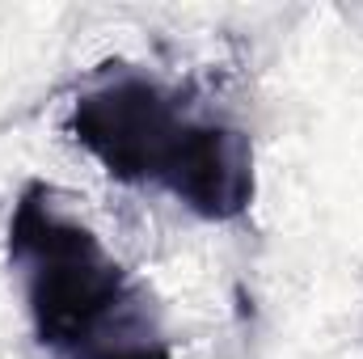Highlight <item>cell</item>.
I'll use <instances>...</instances> for the list:
<instances>
[{
  "instance_id": "cell-3",
  "label": "cell",
  "mask_w": 363,
  "mask_h": 359,
  "mask_svg": "<svg viewBox=\"0 0 363 359\" xmlns=\"http://www.w3.org/2000/svg\"><path fill=\"white\" fill-rule=\"evenodd\" d=\"M161 182L203 220H237L254 203V148L250 136L220 123L182 127Z\"/></svg>"
},
{
  "instance_id": "cell-4",
  "label": "cell",
  "mask_w": 363,
  "mask_h": 359,
  "mask_svg": "<svg viewBox=\"0 0 363 359\" xmlns=\"http://www.w3.org/2000/svg\"><path fill=\"white\" fill-rule=\"evenodd\" d=\"M68 359H169V347L148 326L144 309L127 296L81 347L68 351Z\"/></svg>"
},
{
  "instance_id": "cell-2",
  "label": "cell",
  "mask_w": 363,
  "mask_h": 359,
  "mask_svg": "<svg viewBox=\"0 0 363 359\" xmlns=\"http://www.w3.org/2000/svg\"><path fill=\"white\" fill-rule=\"evenodd\" d=\"M68 131L81 148H89L101 161V170L118 182L161 178L165 157L178 140L182 123L174 114V101L152 81L123 77L101 89L77 97Z\"/></svg>"
},
{
  "instance_id": "cell-1",
  "label": "cell",
  "mask_w": 363,
  "mask_h": 359,
  "mask_svg": "<svg viewBox=\"0 0 363 359\" xmlns=\"http://www.w3.org/2000/svg\"><path fill=\"white\" fill-rule=\"evenodd\" d=\"M9 258L30 270V313L47 347L72 351L131 296L123 267L110 263L85 224L51 207L47 186H30L9 220Z\"/></svg>"
}]
</instances>
